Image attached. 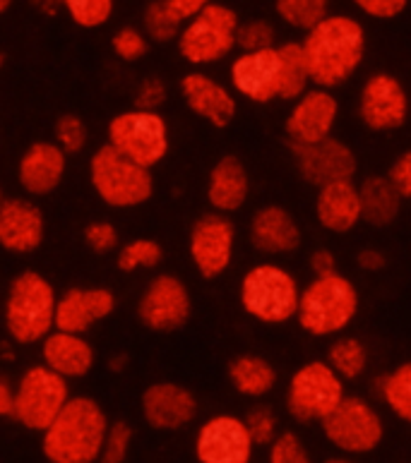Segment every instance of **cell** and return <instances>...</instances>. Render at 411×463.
<instances>
[{
	"mask_svg": "<svg viewBox=\"0 0 411 463\" xmlns=\"http://www.w3.org/2000/svg\"><path fill=\"white\" fill-rule=\"evenodd\" d=\"M311 84L337 90L361 70L366 61V29L356 17L330 13L301 42Z\"/></svg>",
	"mask_w": 411,
	"mask_h": 463,
	"instance_id": "cell-1",
	"label": "cell"
},
{
	"mask_svg": "<svg viewBox=\"0 0 411 463\" xmlns=\"http://www.w3.org/2000/svg\"><path fill=\"white\" fill-rule=\"evenodd\" d=\"M109 425L111 420L97 399L72 396L42 432L43 458L49 463H99Z\"/></svg>",
	"mask_w": 411,
	"mask_h": 463,
	"instance_id": "cell-2",
	"label": "cell"
},
{
	"mask_svg": "<svg viewBox=\"0 0 411 463\" xmlns=\"http://www.w3.org/2000/svg\"><path fill=\"white\" fill-rule=\"evenodd\" d=\"M56 286L34 269L20 271L3 298V325L14 346H36L56 329Z\"/></svg>",
	"mask_w": 411,
	"mask_h": 463,
	"instance_id": "cell-3",
	"label": "cell"
},
{
	"mask_svg": "<svg viewBox=\"0 0 411 463\" xmlns=\"http://www.w3.org/2000/svg\"><path fill=\"white\" fill-rule=\"evenodd\" d=\"M361 310L358 288L344 274L313 277L306 286H301V303L296 322L306 334L318 339L342 336L354 325Z\"/></svg>",
	"mask_w": 411,
	"mask_h": 463,
	"instance_id": "cell-4",
	"label": "cell"
},
{
	"mask_svg": "<svg viewBox=\"0 0 411 463\" xmlns=\"http://www.w3.org/2000/svg\"><path fill=\"white\" fill-rule=\"evenodd\" d=\"M238 303L260 325L284 326L299 315L301 284L293 271L277 262H260L245 271Z\"/></svg>",
	"mask_w": 411,
	"mask_h": 463,
	"instance_id": "cell-5",
	"label": "cell"
},
{
	"mask_svg": "<svg viewBox=\"0 0 411 463\" xmlns=\"http://www.w3.org/2000/svg\"><path fill=\"white\" fill-rule=\"evenodd\" d=\"M87 178L99 200L116 212L142 207L154 194L152 171L133 164L109 145H101L91 152Z\"/></svg>",
	"mask_w": 411,
	"mask_h": 463,
	"instance_id": "cell-6",
	"label": "cell"
},
{
	"mask_svg": "<svg viewBox=\"0 0 411 463\" xmlns=\"http://www.w3.org/2000/svg\"><path fill=\"white\" fill-rule=\"evenodd\" d=\"M238 13L224 3H209L203 13L183 24L176 39V49L183 61L193 68H207L226 58L238 49Z\"/></svg>",
	"mask_w": 411,
	"mask_h": 463,
	"instance_id": "cell-7",
	"label": "cell"
},
{
	"mask_svg": "<svg viewBox=\"0 0 411 463\" xmlns=\"http://www.w3.org/2000/svg\"><path fill=\"white\" fill-rule=\"evenodd\" d=\"M347 396V382L328 365V360H308L286 382L284 408L301 425L322 422Z\"/></svg>",
	"mask_w": 411,
	"mask_h": 463,
	"instance_id": "cell-8",
	"label": "cell"
},
{
	"mask_svg": "<svg viewBox=\"0 0 411 463\" xmlns=\"http://www.w3.org/2000/svg\"><path fill=\"white\" fill-rule=\"evenodd\" d=\"M106 145L142 168H157L168 156L171 132L167 118L152 111H120L106 125Z\"/></svg>",
	"mask_w": 411,
	"mask_h": 463,
	"instance_id": "cell-9",
	"label": "cell"
},
{
	"mask_svg": "<svg viewBox=\"0 0 411 463\" xmlns=\"http://www.w3.org/2000/svg\"><path fill=\"white\" fill-rule=\"evenodd\" d=\"M70 399H72L70 382L49 370L43 363H36L29 365L14 384L10 418H14L29 432H43L61 415Z\"/></svg>",
	"mask_w": 411,
	"mask_h": 463,
	"instance_id": "cell-10",
	"label": "cell"
},
{
	"mask_svg": "<svg viewBox=\"0 0 411 463\" xmlns=\"http://www.w3.org/2000/svg\"><path fill=\"white\" fill-rule=\"evenodd\" d=\"M322 435L344 457H366L383 444L385 420L368 399L347 394L344 402L320 422Z\"/></svg>",
	"mask_w": 411,
	"mask_h": 463,
	"instance_id": "cell-11",
	"label": "cell"
},
{
	"mask_svg": "<svg viewBox=\"0 0 411 463\" xmlns=\"http://www.w3.org/2000/svg\"><path fill=\"white\" fill-rule=\"evenodd\" d=\"M193 315V296L181 277L157 274L147 281L138 298V319L157 334L178 332Z\"/></svg>",
	"mask_w": 411,
	"mask_h": 463,
	"instance_id": "cell-12",
	"label": "cell"
},
{
	"mask_svg": "<svg viewBox=\"0 0 411 463\" xmlns=\"http://www.w3.org/2000/svg\"><path fill=\"white\" fill-rule=\"evenodd\" d=\"M358 120L368 132L387 135L405 128L409 118V94L397 77L385 70H378L363 80L356 101Z\"/></svg>",
	"mask_w": 411,
	"mask_h": 463,
	"instance_id": "cell-13",
	"label": "cell"
},
{
	"mask_svg": "<svg viewBox=\"0 0 411 463\" xmlns=\"http://www.w3.org/2000/svg\"><path fill=\"white\" fill-rule=\"evenodd\" d=\"M188 255L203 279H219L231 269L236 255V226L231 216L207 212L190 226Z\"/></svg>",
	"mask_w": 411,
	"mask_h": 463,
	"instance_id": "cell-14",
	"label": "cell"
},
{
	"mask_svg": "<svg viewBox=\"0 0 411 463\" xmlns=\"http://www.w3.org/2000/svg\"><path fill=\"white\" fill-rule=\"evenodd\" d=\"M197 463H251L255 442L248 435L244 418L215 413L200 422L193 442Z\"/></svg>",
	"mask_w": 411,
	"mask_h": 463,
	"instance_id": "cell-15",
	"label": "cell"
},
{
	"mask_svg": "<svg viewBox=\"0 0 411 463\" xmlns=\"http://www.w3.org/2000/svg\"><path fill=\"white\" fill-rule=\"evenodd\" d=\"M337 120H339V101L335 91L311 87L303 97L292 101L284 120L286 137L292 146L320 145L332 137Z\"/></svg>",
	"mask_w": 411,
	"mask_h": 463,
	"instance_id": "cell-16",
	"label": "cell"
},
{
	"mask_svg": "<svg viewBox=\"0 0 411 463\" xmlns=\"http://www.w3.org/2000/svg\"><path fill=\"white\" fill-rule=\"evenodd\" d=\"M229 84L234 94H238L251 104H272L279 101L282 87V58L279 49L251 51L238 53L229 65Z\"/></svg>",
	"mask_w": 411,
	"mask_h": 463,
	"instance_id": "cell-17",
	"label": "cell"
},
{
	"mask_svg": "<svg viewBox=\"0 0 411 463\" xmlns=\"http://www.w3.org/2000/svg\"><path fill=\"white\" fill-rule=\"evenodd\" d=\"M142 418L152 430L178 432L196 422L200 413V402L188 387L178 382H154L142 392L139 399Z\"/></svg>",
	"mask_w": 411,
	"mask_h": 463,
	"instance_id": "cell-18",
	"label": "cell"
},
{
	"mask_svg": "<svg viewBox=\"0 0 411 463\" xmlns=\"http://www.w3.org/2000/svg\"><path fill=\"white\" fill-rule=\"evenodd\" d=\"M178 91H181V99L188 106V111L203 118L205 123L216 130H224L234 123L238 113L236 94L216 77L207 75L203 70L186 72L178 82Z\"/></svg>",
	"mask_w": 411,
	"mask_h": 463,
	"instance_id": "cell-19",
	"label": "cell"
},
{
	"mask_svg": "<svg viewBox=\"0 0 411 463\" xmlns=\"http://www.w3.org/2000/svg\"><path fill=\"white\" fill-rule=\"evenodd\" d=\"M68 174V154L53 139H39L22 152L17 161V183L32 200L49 197L63 185Z\"/></svg>",
	"mask_w": 411,
	"mask_h": 463,
	"instance_id": "cell-20",
	"label": "cell"
},
{
	"mask_svg": "<svg viewBox=\"0 0 411 463\" xmlns=\"http://www.w3.org/2000/svg\"><path fill=\"white\" fill-rule=\"evenodd\" d=\"M116 293L106 286L91 288H68L58 296L56 305V329L58 332L80 334L87 336L99 322H104L116 312Z\"/></svg>",
	"mask_w": 411,
	"mask_h": 463,
	"instance_id": "cell-21",
	"label": "cell"
},
{
	"mask_svg": "<svg viewBox=\"0 0 411 463\" xmlns=\"http://www.w3.org/2000/svg\"><path fill=\"white\" fill-rule=\"evenodd\" d=\"M296 171L308 185L322 187L335 180H354L356 161L354 149L342 139L330 137L320 145L292 146Z\"/></svg>",
	"mask_w": 411,
	"mask_h": 463,
	"instance_id": "cell-22",
	"label": "cell"
},
{
	"mask_svg": "<svg viewBox=\"0 0 411 463\" xmlns=\"http://www.w3.org/2000/svg\"><path fill=\"white\" fill-rule=\"evenodd\" d=\"M46 238V216L32 197H5L0 207V250L32 255Z\"/></svg>",
	"mask_w": 411,
	"mask_h": 463,
	"instance_id": "cell-23",
	"label": "cell"
},
{
	"mask_svg": "<svg viewBox=\"0 0 411 463\" xmlns=\"http://www.w3.org/2000/svg\"><path fill=\"white\" fill-rule=\"evenodd\" d=\"M248 241L253 250L265 257L292 255L301 248L303 233L296 216L282 204H265L251 216Z\"/></svg>",
	"mask_w": 411,
	"mask_h": 463,
	"instance_id": "cell-24",
	"label": "cell"
},
{
	"mask_svg": "<svg viewBox=\"0 0 411 463\" xmlns=\"http://www.w3.org/2000/svg\"><path fill=\"white\" fill-rule=\"evenodd\" d=\"M315 222L332 235H347L358 229L361 219V194L354 180H335L318 187L313 202Z\"/></svg>",
	"mask_w": 411,
	"mask_h": 463,
	"instance_id": "cell-25",
	"label": "cell"
},
{
	"mask_svg": "<svg viewBox=\"0 0 411 463\" xmlns=\"http://www.w3.org/2000/svg\"><path fill=\"white\" fill-rule=\"evenodd\" d=\"M42 346V363L63 380H84L97 365V351L91 341L80 334L53 332L39 344Z\"/></svg>",
	"mask_w": 411,
	"mask_h": 463,
	"instance_id": "cell-26",
	"label": "cell"
},
{
	"mask_svg": "<svg viewBox=\"0 0 411 463\" xmlns=\"http://www.w3.org/2000/svg\"><path fill=\"white\" fill-rule=\"evenodd\" d=\"M251 194V178L238 156H222L207 175V204L212 212L231 216L241 212Z\"/></svg>",
	"mask_w": 411,
	"mask_h": 463,
	"instance_id": "cell-27",
	"label": "cell"
},
{
	"mask_svg": "<svg viewBox=\"0 0 411 463\" xmlns=\"http://www.w3.org/2000/svg\"><path fill=\"white\" fill-rule=\"evenodd\" d=\"M226 377H229L231 389L236 394L253 399V402H260V399L272 394L279 380L277 367L258 353L236 355L226 367Z\"/></svg>",
	"mask_w": 411,
	"mask_h": 463,
	"instance_id": "cell-28",
	"label": "cell"
},
{
	"mask_svg": "<svg viewBox=\"0 0 411 463\" xmlns=\"http://www.w3.org/2000/svg\"><path fill=\"white\" fill-rule=\"evenodd\" d=\"M361 194V219L373 229H385L392 222H397L399 212H402V197L392 187L387 175H368L358 185Z\"/></svg>",
	"mask_w": 411,
	"mask_h": 463,
	"instance_id": "cell-29",
	"label": "cell"
},
{
	"mask_svg": "<svg viewBox=\"0 0 411 463\" xmlns=\"http://www.w3.org/2000/svg\"><path fill=\"white\" fill-rule=\"evenodd\" d=\"M325 360L344 382H356L368 373L370 353L358 336L342 334V336H335V341L330 344Z\"/></svg>",
	"mask_w": 411,
	"mask_h": 463,
	"instance_id": "cell-30",
	"label": "cell"
},
{
	"mask_svg": "<svg viewBox=\"0 0 411 463\" xmlns=\"http://www.w3.org/2000/svg\"><path fill=\"white\" fill-rule=\"evenodd\" d=\"M378 396L397 420L411 425V360L399 363L378 380Z\"/></svg>",
	"mask_w": 411,
	"mask_h": 463,
	"instance_id": "cell-31",
	"label": "cell"
},
{
	"mask_svg": "<svg viewBox=\"0 0 411 463\" xmlns=\"http://www.w3.org/2000/svg\"><path fill=\"white\" fill-rule=\"evenodd\" d=\"M279 58H282V87H279V101H296L303 97L313 84L308 75L306 58L301 42H284L279 43Z\"/></svg>",
	"mask_w": 411,
	"mask_h": 463,
	"instance_id": "cell-32",
	"label": "cell"
},
{
	"mask_svg": "<svg viewBox=\"0 0 411 463\" xmlns=\"http://www.w3.org/2000/svg\"><path fill=\"white\" fill-rule=\"evenodd\" d=\"M161 262H164V248L154 238H133L123 242L116 252V267L123 274L154 271Z\"/></svg>",
	"mask_w": 411,
	"mask_h": 463,
	"instance_id": "cell-33",
	"label": "cell"
},
{
	"mask_svg": "<svg viewBox=\"0 0 411 463\" xmlns=\"http://www.w3.org/2000/svg\"><path fill=\"white\" fill-rule=\"evenodd\" d=\"M274 13L286 27L308 34L330 14V0H274Z\"/></svg>",
	"mask_w": 411,
	"mask_h": 463,
	"instance_id": "cell-34",
	"label": "cell"
},
{
	"mask_svg": "<svg viewBox=\"0 0 411 463\" xmlns=\"http://www.w3.org/2000/svg\"><path fill=\"white\" fill-rule=\"evenodd\" d=\"M181 29L183 22L164 5V0L147 3L145 13H142V32H145L149 42L171 43L178 39Z\"/></svg>",
	"mask_w": 411,
	"mask_h": 463,
	"instance_id": "cell-35",
	"label": "cell"
},
{
	"mask_svg": "<svg viewBox=\"0 0 411 463\" xmlns=\"http://www.w3.org/2000/svg\"><path fill=\"white\" fill-rule=\"evenodd\" d=\"M116 10V0H63V13L80 29L106 27Z\"/></svg>",
	"mask_w": 411,
	"mask_h": 463,
	"instance_id": "cell-36",
	"label": "cell"
},
{
	"mask_svg": "<svg viewBox=\"0 0 411 463\" xmlns=\"http://www.w3.org/2000/svg\"><path fill=\"white\" fill-rule=\"evenodd\" d=\"M53 142L68 156H77V154H82L90 146V128L75 113H63L56 120V125H53Z\"/></svg>",
	"mask_w": 411,
	"mask_h": 463,
	"instance_id": "cell-37",
	"label": "cell"
},
{
	"mask_svg": "<svg viewBox=\"0 0 411 463\" xmlns=\"http://www.w3.org/2000/svg\"><path fill=\"white\" fill-rule=\"evenodd\" d=\"M111 51L120 62H139L149 53V39L142 32V27L126 24V27H119L113 32Z\"/></svg>",
	"mask_w": 411,
	"mask_h": 463,
	"instance_id": "cell-38",
	"label": "cell"
},
{
	"mask_svg": "<svg viewBox=\"0 0 411 463\" xmlns=\"http://www.w3.org/2000/svg\"><path fill=\"white\" fill-rule=\"evenodd\" d=\"M245 428H248V435L253 437L255 447H270L279 437V415L274 413V408L265 406V403H258L253 406L248 413L244 415Z\"/></svg>",
	"mask_w": 411,
	"mask_h": 463,
	"instance_id": "cell-39",
	"label": "cell"
},
{
	"mask_svg": "<svg viewBox=\"0 0 411 463\" xmlns=\"http://www.w3.org/2000/svg\"><path fill=\"white\" fill-rule=\"evenodd\" d=\"M135 432L126 420H113L101 444V457L99 463H126L133 449Z\"/></svg>",
	"mask_w": 411,
	"mask_h": 463,
	"instance_id": "cell-40",
	"label": "cell"
},
{
	"mask_svg": "<svg viewBox=\"0 0 411 463\" xmlns=\"http://www.w3.org/2000/svg\"><path fill=\"white\" fill-rule=\"evenodd\" d=\"M279 46L277 29L270 20H248L241 22L238 27V51L251 53V51H267Z\"/></svg>",
	"mask_w": 411,
	"mask_h": 463,
	"instance_id": "cell-41",
	"label": "cell"
},
{
	"mask_svg": "<svg viewBox=\"0 0 411 463\" xmlns=\"http://www.w3.org/2000/svg\"><path fill=\"white\" fill-rule=\"evenodd\" d=\"M267 463H313V457H311L306 442L296 432L284 430L267 447Z\"/></svg>",
	"mask_w": 411,
	"mask_h": 463,
	"instance_id": "cell-42",
	"label": "cell"
},
{
	"mask_svg": "<svg viewBox=\"0 0 411 463\" xmlns=\"http://www.w3.org/2000/svg\"><path fill=\"white\" fill-rule=\"evenodd\" d=\"M84 245L94 252V255H109V252H119L120 235L119 229L106 219L90 222L82 231Z\"/></svg>",
	"mask_w": 411,
	"mask_h": 463,
	"instance_id": "cell-43",
	"label": "cell"
},
{
	"mask_svg": "<svg viewBox=\"0 0 411 463\" xmlns=\"http://www.w3.org/2000/svg\"><path fill=\"white\" fill-rule=\"evenodd\" d=\"M167 101H168V87L161 77L157 75L145 77V80L135 87L133 109H138V111L159 113Z\"/></svg>",
	"mask_w": 411,
	"mask_h": 463,
	"instance_id": "cell-44",
	"label": "cell"
},
{
	"mask_svg": "<svg viewBox=\"0 0 411 463\" xmlns=\"http://www.w3.org/2000/svg\"><path fill=\"white\" fill-rule=\"evenodd\" d=\"M356 5V10H361L366 17L370 20H395L399 14L405 13L406 5H409V0H351Z\"/></svg>",
	"mask_w": 411,
	"mask_h": 463,
	"instance_id": "cell-45",
	"label": "cell"
},
{
	"mask_svg": "<svg viewBox=\"0 0 411 463\" xmlns=\"http://www.w3.org/2000/svg\"><path fill=\"white\" fill-rule=\"evenodd\" d=\"M387 180L402 200H411V146L399 154L387 168Z\"/></svg>",
	"mask_w": 411,
	"mask_h": 463,
	"instance_id": "cell-46",
	"label": "cell"
},
{
	"mask_svg": "<svg viewBox=\"0 0 411 463\" xmlns=\"http://www.w3.org/2000/svg\"><path fill=\"white\" fill-rule=\"evenodd\" d=\"M308 267H311V274H313V277H330V274H337L335 252L328 248L313 250L311 257H308Z\"/></svg>",
	"mask_w": 411,
	"mask_h": 463,
	"instance_id": "cell-47",
	"label": "cell"
},
{
	"mask_svg": "<svg viewBox=\"0 0 411 463\" xmlns=\"http://www.w3.org/2000/svg\"><path fill=\"white\" fill-rule=\"evenodd\" d=\"M209 3H215V0H164V5H167L183 24L188 20H193L196 14L203 13Z\"/></svg>",
	"mask_w": 411,
	"mask_h": 463,
	"instance_id": "cell-48",
	"label": "cell"
},
{
	"mask_svg": "<svg viewBox=\"0 0 411 463\" xmlns=\"http://www.w3.org/2000/svg\"><path fill=\"white\" fill-rule=\"evenodd\" d=\"M356 267L363 271V274H378L387 267V257H385L383 250L378 248H363L358 255H356Z\"/></svg>",
	"mask_w": 411,
	"mask_h": 463,
	"instance_id": "cell-49",
	"label": "cell"
},
{
	"mask_svg": "<svg viewBox=\"0 0 411 463\" xmlns=\"http://www.w3.org/2000/svg\"><path fill=\"white\" fill-rule=\"evenodd\" d=\"M14 403V387L0 374V418H10L13 415Z\"/></svg>",
	"mask_w": 411,
	"mask_h": 463,
	"instance_id": "cell-50",
	"label": "cell"
},
{
	"mask_svg": "<svg viewBox=\"0 0 411 463\" xmlns=\"http://www.w3.org/2000/svg\"><path fill=\"white\" fill-rule=\"evenodd\" d=\"M29 5L43 17H56L63 10V0H29Z\"/></svg>",
	"mask_w": 411,
	"mask_h": 463,
	"instance_id": "cell-51",
	"label": "cell"
},
{
	"mask_svg": "<svg viewBox=\"0 0 411 463\" xmlns=\"http://www.w3.org/2000/svg\"><path fill=\"white\" fill-rule=\"evenodd\" d=\"M128 363H130V360H128V355L126 353H116V355H111V358H109V363H106V367H109V370H111V373H126L128 370Z\"/></svg>",
	"mask_w": 411,
	"mask_h": 463,
	"instance_id": "cell-52",
	"label": "cell"
},
{
	"mask_svg": "<svg viewBox=\"0 0 411 463\" xmlns=\"http://www.w3.org/2000/svg\"><path fill=\"white\" fill-rule=\"evenodd\" d=\"M14 351H17V346H14L13 341L10 339L0 341V360H3V363H13Z\"/></svg>",
	"mask_w": 411,
	"mask_h": 463,
	"instance_id": "cell-53",
	"label": "cell"
},
{
	"mask_svg": "<svg viewBox=\"0 0 411 463\" xmlns=\"http://www.w3.org/2000/svg\"><path fill=\"white\" fill-rule=\"evenodd\" d=\"M325 463H361L356 457H344V454H339V457H330Z\"/></svg>",
	"mask_w": 411,
	"mask_h": 463,
	"instance_id": "cell-54",
	"label": "cell"
},
{
	"mask_svg": "<svg viewBox=\"0 0 411 463\" xmlns=\"http://www.w3.org/2000/svg\"><path fill=\"white\" fill-rule=\"evenodd\" d=\"M13 3H14V0H0V17L10 13V7H13Z\"/></svg>",
	"mask_w": 411,
	"mask_h": 463,
	"instance_id": "cell-55",
	"label": "cell"
},
{
	"mask_svg": "<svg viewBox=\"0 0 411 463\" xmlns=\"http://www.w3.org/2000/svg\"><path fill=\"white\" fill-rule=\"evenodd\" d=\"M5 68V53H3V51H0V70Z\"/></svg>",
	"mask_w": 411,
	"mask_h": 463,
	"instance_id": "cell-56",
	"label": "cell"
},
{
	"mask_svg": "<svg viewBox=\"0 0 411 463\" xmlns=\"http://www.w3.org/2000/svg\"><path fill=\"white\" fill-rule=\"evenodd\" d=\"M3 202H5V194H3V187H0V207H3Z\"/></svg>",
	"mask_w": 411,
	"mask_h": 463,
	"instance_id": "cell-57",
	"label": "cell"
},
{
	"mask_svg": "<svg viewBox=\"0 0 411 463\" xmlns=\"http://www.w3.org/2000/svg\"><path fill=\"white\" fill-rule=\"evenodd\" d=\"M0 312H3V298H0Z\"/></svg>",
	"mask_w": 411,
	"mask_h": 463,
	"instance_id": "cell-58",
	"label": "cell"
}]
</instances>
